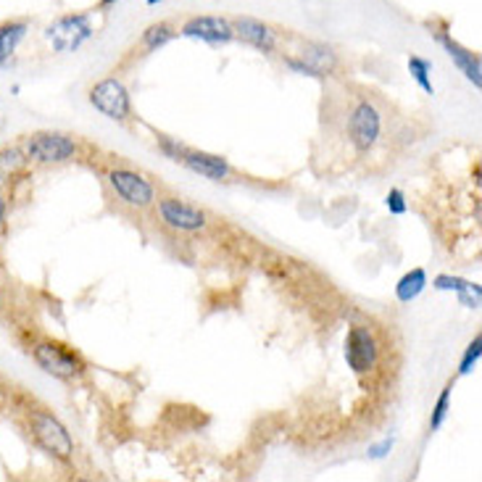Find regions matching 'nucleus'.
<instances>
[{
  "instance_id": "nucleus-1",
  "label": "nucleus",
  "mask_w": 482,
  "mask_h": 482,
  "mask_svg": "<svg viewBox=\"0 0 482 482\" xmlns=\"http://www.w3.org/2000/svg\"><path fill=\"white\" fill-rule=\"evenodd\" d=\"M29 432L37 443V448H43L48 456L59 459V462H69L75 456V440L69 435V430L45 408H35L29 411Z\"/></svg>"
},
{
  "instance_id": "nucleus-2",
  "label": "nucleus",
  "mask_w": 482,
  "mask_h": 482,
  "mask_svg": "<svg viewBox=\"0 0 482 482\" xmlns=\"http://www.w3.org/2000/svg\"><path fill=\"white\" fill-rule=\"evenodd\" d=\"M32 359L45 375H51L56 380H75L84 372V361H82L80 353H75L72 348H67L61 343H53V340L35 343L32 345Z\"/></svg>"
},
{
  "instance_id": "nucleus-3",
  "label": "nucleus",
  "mask_w": 482,
  "mask_h": 482,
  "mask_svg": "<svg viewBox=\"0 0 482 482\" xmlns=\"http://www.w3.org/2000/svg\"><path fill=\"white\" fill-rule=\"evenodd\" d=\"M108 187L111 193L130 209H148L156 203V187L151 179H146L140 171H132V169H111L108 171Z\"/></svg>"
},
{
  "instance_id": "nucleus-4",
  "label": "nucleus",
  "mask_w": 482,
  "mask_h": 482,
  "mask_svg": "<svg viewBox=\"0 0 482 482\" xmlns=\"http://www.w3.org/2000/svg\"><path fill=\"white\" fill-rule=\"evenodd\" d=\"M43 35L56 53H75L92 37V24L87 13H67L48 24Z\"/></svg>"
},
{
  "instance_id": "nucleus-5",
  "label": "nucleus",
  "mask_w": 482,
  "mask_h": 482,
  "mask_svg": "<svg viewBox=\"0 0 482 482\" xmlns=\"http://www.w3.org/2000/svg\"><path fill=\"white\" fill-rule=\"evenodd\" d=\"M27 161L35 163H64L77 156V140L64 132H37L29 135L21 146Z\"/></svg>"
},
{
  "instance_id": "nucleus-6",
  "label": "nucleus",
  "mask_w": 482,
  "mask_h": 482,
  "mask_svg": "<svg viewBox=\"0 0 482 482\" xmlns=\"http://www.w3.org/2000/svg\"><path fill=\"white\" fill-rule=\"evenodd\" d=\"M345 364L348 369L356 375V377H364L369 375L375 367H377V359H380V345H377V337L369 327L364 324H353L348 329V337H345Z\"/></svg>"
},
{
  "instance_id": "nucleus-7",
  "label": "nucleus",
  "mask_w": 482,
  "mask_h": 482,
  "mask_svg": "<svg viewBox=\"0 0 482 482\" xmlns=\"http://www.w3.org/2000/svg\"><path fill=\"white\" fill-rule=\"evenodd\" d=\"M383 135V116L375 103L359 100L348 116V140L359 154H367L377 146Z\"/></svg>"
},
{
  "instance_id": "nucleus-8",
  "label": "nucleus",
  "mask_w": 482,
  "mask_h": 482,
  "mask_svg": "<svg viewBox=\"0 0 482 482\" xmlns=\"http://www.w3.org/2000/svg\"><path fill=\"white\" fill-rule=\"evenodd\" d=\"M90 103L95 111H100L103 116L114 119V122H127L132 116V100H130V90L124 87V82L108 80L98 82L90 90Z\"/></svg>"
},
{
  "instance_id": "nucleus-9",
  "label": "nucleus",
  "mask_w": 482,
  "mask_h": 482,
  "mask_svg": "<svg viewBox=\"0 0 482 482\" xmlns=\"http://www.w3.org/2000/svg\"><path fill=\"white\" fill-rule=\"evenodd\" d=\"M159 217L166 227H171L177 233H201L209 225V217L201 209H195L179 198H171V195L159 201Z\"/></svg>"
},
{
  "instance_id": "nucleus-10",
  "label": "nucleus",
  "mask_w": 482,
  "mask_h": 482,
  "mask_svg": "<svg viewBox=\"0 0 482 482\" xmlns=\"http://www.w3.org/2000/svg\"><path fill=\"white\" fill-rule=\"evenodd\" d=\"M182 37L190 40H201L209 45H225L230 40H235V29L233 21L222 19V16H193L182 24Z\"/></svg>"
},
{
  "instance_id": "nucleus-11",
  "label": "nucleus",
  "mask_w": 482,
  "mask_h": 482,
  "mask_svg": "<svg viewBox=\"0 0 482 482\" xmlns=\"http://www.w3.org/2000/svg\"><path fill=\"white\" fill-rule=\"evenodd\" d=\"M435 37H438V43L446 48V53H448V59L459 67V72L467 77V80L472 82L478 90L482 87V67H480V56L478 53H472V51H467L462 43H456L451 35H448V29H443V32H435Z\"/></svg>"
},
{
  "instance_id": "nucleus-12",
  "label": "nucleus",
  "mask_w": 482,
  "mask_h": 482,
  "mask_svg": "<svg viewBox=\"0 0 482 482\" xmlns=\"http://www.w3.org/2000/svg\"><path fill=\"white\" fill-rule=\"evenodd\" d=\"M233 29H235V37H241L242 43H248L250 48L261 51V53H274L277 51V32L258 21V19H250V16H241L233 21Z\"/></svg>"
},
{
  "instance_id": "nucleus-13",
  "label": "nucleus",
  "mask_w": 482,
  "mask_h": 482,
  "mask_svg": "<svg viewBox=\"0 0 482 482\" xmlns=\"http://www.w3.org/2000/svg\"><path fill=\"white\" fill-rule=\"evenodd\" d=\"M182 166H187L193 174H201L203 179H211V182H222L233 174V166L227 163V159L217 156V154H203V151H187Z\"/></svg>"
},
{
  "instance_id": "nucleus-14",
  "label": "nucleus",
  "mask_w": 482,
  "mask_h": 482,
  "mask_svg": "<svg viewBox=\"0 0 482 482\" xmlns=\"http://www.w3.org/2000/svg\"><path fill=\"white\" fill-rule=\"evenodd\" d=\"M432 288L435 290H443V293H456L462 306L467 309H480L482 304V288L478 282H470L464 277H454V274H438L432 280Z\"/></svg>"
},
{
  "instance_id": "nucleus-15",
  "label": "nucleus",
  "mask_w": 482,
  "mask_h": 482,
  "mask_svg": "<svg viewBox=\"0 0 482 482\" xmlns=\"http://www.w3.org/2000/svg\"><path fill=\"white\" fill-rule=\"evenodd\" d=\"M301 61H304L320 80L327 77L329 72H335V67H337L335 51H332L329 45H324V43H306V45L301 48Z\"/></svg>"
},
{
  "instance_id": "nucleus-16",
  "label": "nucleus",
  "mask_w": 482,
  "mask_h": 482,
  "mask_svg": "<svg viewBox=\"0 0 482 482\" xmlns=\"http://www.w3.org/2000/svg\"><path fill=\"white\" fill-rule=\"evenodd\" d=\"M27 29H29L27 21H5V24H0V67L8 64V59L16 53V48L27 37Z\"/></svg>"
},
{
  "instance_id": "nucleus-17",
  "label": "nucleus",
  "mask_w": 482,
  "mask_h": 482,
  "mask_svg": "<svg viewBox=\"0 0 482 482\" xmlns=\"http://www.w3.org/2000/svg\"><path fill=\"white\" fill-rule=\"evenodd\" d=\"M424 288H427V272H424V269H411V272H406L401 280H399V285H396V298H399L401 304H411V301H416V298L424 293Z\"/></svg>"
},
{
  "instance_id": "nucleus-18",
  "label": "nucleus",
  "mask_w": 482,
  "mask_h": 482,
  "mask_svg": "<svg viewBox=\"0 0 482 482\" xmlns=\"http://www.w3.org/2000/svg\"><path fill=\"white\" fill-rule=\"evenodd\" d=\"M24 163H27V156L21 148H3L0 151V185L11 182L16 174H21Z\"/></svg>"
},
{
  "instance_id": "nucleus-19",
  "label": "nucleus",
  "mask_w": 482,
  "mask_h": 482,
  "mask_svg": "<svg viewBox=\"0 0 482 482\" xmlns=\"http://www.w3.org/2000/svg\"><path fill=\"white\" fill-rule=\"evenodd\" d=\"M174 29H171V24H166V21H159V24H151L146 32H143V37H140V45L146 48V51H159L163 48L166 43H171L174 40Z\"/></svg>"
},
{
  "instance_id": "nucleus-20",
  "label": "nucleus",
  "mask_w": 482,
  "mask_h": 482,
  "mask_svg": "<svg viewBox=\"0 0 482 482\" xmlns=\"http://www.w3.org/2000/svg\"><path fill=\"white\" fill-rule=\"evenodd\" d=\"M408 72L414 82L427 92V95H435V87H432V64L427 59H419V56H408Z\"/></svg>"
},
{
  "instance_id": "nucleus-21",
  "label": "nucleus",
  "mask_w": 482,
  "mask_h": 482,
  "mask_svg": "<svg viewBox=\"0 0 482 482\" xmlns=\"http://www.w3.org/2000/svg\"><path fill=\"white\" fill-rule=\"evenodd\" d=\"M451 393H454V383H448V385L440 391L438 401H435V406H432V416H430V432H438V430L443 427V422H446V416H448V408H451Z\"/></svg>"
},
{
  "instance_id": "nucleus-22",
  "label": "nucleus",
  "mask_w": 482,
  "mask_h": 482,
  "mask_svg": "<svg viewBox=\"0 0 482 482\" xmlns=\"http://www.w3.org/2000/svg\"><path fill=\"white\" fill-rule=\"evenodd\" d=\"M482 359V335H475V340L464 348V356L459 361V377H467L475 372V367L480 364Z\"/></svg>"
},
{
  "instance_id": "nucleus-23",
  "label": "nucleus",
  "mask_w": 482,
  "mask_h": 482,
  "mask_svg": "<svg viewBox=\"0 0 482 482\" xmlns=\"http://www.w3.org/2000/svg\"><path fill=\"white\" fill-rule=\"evenodd\" d=\"M159 148H161V154H163L166 159L177 161V163H182L185 154L190 151L187 146H182L179 140H174V138H166V135H159Z\"/></svg>"
},
{
  "instance_id": "nucleus-24",
  "label": "nucleus",
  "mask_w": 482,
  "mask_h": 482,
  "mask_svg": "<svg viewBox=\"0 0 482 482\" xmlns=\"http://www.w3.org/2000/svg\"><path fill=\"white\" fill-rule=\"evenodd\" d=\"M385 206H388V211H391L393 217H403V214L408 211V203H406V195H403V190L393 187V190L388 193V198H385Z\"/></svg>"
},
{
  "instance_id": "nucleus-25",
  "label": "nucleus",
  "mask_w": 482,
  "mask_h": 482,
  "mask_svg": "<svg viewBox=\"0 0 482 482\" xmlns=\"http://www.w3.org/2000/svg\"><path fill=\"white\" fill-rule=\"evenodd\" d=\"M393 443H396L393 438H385L383 443H377V446H369V451H367V454H369V459H385V456L393 451Z\"/></svg>"
},
{
  "instance_id": "nucleus-26",
  "label": "nucleus",
  "mask_w": 482,
  "mask_h": 482,
  "mask_svg": "<svg viewBox=\"0 0 482 482\" xmlns=\"http://www.w3.org/2000/svg\"><path fill=\"white\" fill-rule=\"evenodd\" d=\"M285 67H288V69H293V72H298V75H304V77H314V80H320V77H317V75H314V72H312V69H309L301 59H285Z\"/></svg>"
},
{
  "instance_id": "nucleus-27",
  "label": "nucleus",
  "mask_w": 482,
  "mask_h": 482,
  "mask_svg": "<svg viewBox=\"0 0 482 482\" xmlns=\"http://www.w3.org/2000/svg\"><path fill=\"white\" fill-rule=\"evenodd\" d=\"M5 211H8V203H5V198H3V193H0V227H3V222H5Z\"/></svg>"
},
{
  "instance_id": "nucleus-28",
  "label": "nucleus",
  "mask_w": 482,
  "mask_h": 482,
  "mask_svg": "<svg viewBox=\"0 0 482 482\" xmlns=\"http://www.w3.org/2000/svg\"><path fill=\"white\" fill-rule=\"evenodd\" d=\"M114 3H119V0H100L98 5H100V8H108V5H114Z\"/></svg>"
},
{
  "instance_id": "nucleus-29",
  "label": "nucleus",
  "mask_w": 482,
  "mask_h": 482,
  "mask_svg": "<svg viewBox=\"0 0 482 482\" xmlns=\"http://www.w3.org/2000/svg\"><path fill=\"white\" fill-rule=\"evenodd\" d=\"M159 3H163V0H148V5H159Z\"/></svg>"
}]
</instances>
